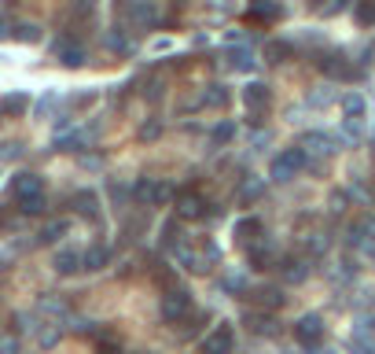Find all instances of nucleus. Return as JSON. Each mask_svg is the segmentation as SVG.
Listing matches in <instances>:
<instances>
[{"label":"nucleus","instance_id":"nucleus-14","mask_svg":"<svg viewBox=\"0 0 375 354\" xmlns=\"http://www.w3.org/2000/svg\"><path fill=\"white\" fill-rule=\"evenodd\" d=\"M302 148H305V152H317V155H335V152H338V144H335V137L313 130V133H305V137H302Z\"/></svg>","mask_w":375,"mask_h":354},{"label":"nucleus","instance_id":"nucleus-48","mask_svg":"<svg viewBox=\"0 0 375 354\" xmlns=\"http://www.w3.org/2000/svg\"><path fill=\"white\" fill-rule=\"evenodd\" d=\"M52 104H56V92H48L44 100L37 104V115H48V107H52Z\"/></svg>","mask_w":375,"mask_h":354},{"label":"nucleus","instance_id":"nucleus-1","mask_svg":"<svg viewBox=\"0 0 375 354\" xmlns=\"http://www.w3.org/2000/svg\"><path fill=\"white\" fill-rule=\"evenodd\" d=\"M305 163H309V152L302 148V144H298V148H284L280 155L272 159L269 177H272L276 185H284V181H291V177H295L298 170H305Z\"/></svg>","mask_w":375,"mask_h":354},{"label":"nucleus","instance_id":"nucleus-44","mask_svg":"<svg viewBox=\"0 0 375 354\" xmlns=\"http://www.w3.org/2000/svg\"><path fill=\"white\" fill-rule=\"evenodd\" d=\"M0 354H19V340L15 336H0Z\"/></svg>","mask_w":375,"mask_h":354},{"label":"nucleus","instance_id":"nucleus-55","mask_svg":"<svg viewBox=\"0 0 375 354\" xmlns=\"http://www.w3.org/2000/svg\"><path fill=\"white\" fill-rule=\"evenodd\" d=\"M371 262H375V255H371Z\"/></svg>","mask_w":375,"mask_h":354},{"label":"nucleus","instance_id":"nucleus-50","mask_svg":"<svg viewBox=\"0 0 375 354\" xmlns=\"http://www.w3.org/2000/svg\"><path fill=\"white\" fill-rule=\"evenodd\" d=\"M63 130H70V115H59L56 118V133H63Z\"/></svg>","mask_w":375,"mask_h":354},{"label":"nucleus","instance_id":"nucleus-30","mask_svg":"<svg viewBox=\"0 0 375 354\" xmlns=\"http://www.w3.org/2000/svg\"><path fill=\"white\" fill-rule=\"evenodd\" d=\"M250 15H254V19H265V23H276V19H284V8L272 4V0H258Z\"/></svg>","mask_w":375,"mask_h":354},{"label":"nucleus","instance_id":"nucleus-36","mask_svg":"<svg viewBox=\"0 0 375 354\" xmlns=\"http://www.w3.org/2000/svg\"><path fill=\"white\" fill-rule=\"evenodd\" d=\"M103 44L110 48V52H122V56L133 52V44H129V37H125V34H107V37H103Z\"/></svg>","mask_w":375,"mask_h":354},{"label":"nucleus","instance_id":"nucleus-32","mask_svg":"<svg viewBox=\"0 0 375 354\" xmlns=\"http://www.w3.org/2000/svg\"><path fill=\"white\" fill-rule=\"evenodd\" d=\"M342 111H346L350 118H361L364 115V96L361 92H346L342 96Z\"/></svg>","mask_w":375,"mask_h":354},{"label":"nucleus","instance_id":"nucleus-26","mask_svg":"<svg viewBox=\"0 0 375 354\" xmlns=\"http://www.w3.org/2000/svg\"><path fill=\"white\" fill-rule=\"evenodd\" d=\"M181 240H184L181 218H166V221H162V248H166V251H177V248H181Z\"/></svg>","mask_w":375,"mask_h":354},{"label":"nucleus","instance_id":"nucleus-54","mask_svg":"<svg viewBox=\"0 0 375 354\" xmlns=\"http://www.w3.org/2000/svg\"><path fill=\"white\" fill-rule=\"evenodd\" d=\"M324 354H331V350H324Z\"/></svg>","mask_w":375,"mask_h":354},{"label":"nucleus","instance_id":"nucleus-39","mask_svg":"<svg viewBox=\"0 0 375 354\" xmlns=\"http://www.w3.org/2000/svg\"><path fill=\"white\" fill-rule=\"evenodd\" d=\"M23 218H26V214H23ZM23 218H15V214L8 211V207H0V229L15 233V229H19V225H23Z\"/></svg>","mask_w":375,"mask_h":354},{"label":"nucleus","instance_id":"nucleus-43","mask_svg":"<svg viewBox=\"0 0 375 354\" xmlns=\"http://www.w3.org/2000/svg\"><path fill=\"white\" fill-rule=\"evenodd\" d=\"M158 133H162L158 122H144V126H140V140H155Z\"/></svg>","mask_w":375,"mask_h":354},{"label":"nucleus","instance_id":"nucleus-17","mask_svg":"<svg viewBox=\"0 0 375 354\" xmlns=\"http://www.w3.org/2000/svg\"><path fill=\"white\" fill-rule=\"evenodd\" d=\"M74 214H81V218H100V196L89 188V192H74Z\"/></svg>","mask_w":375,"mask_h":354},{"label":"nucleus","instance_id":"nucleus-37","mask_svg":"<svg viewBox=\"0 0 375 354\" xmlns=\"http://www.w3.org/2000/svg\"><path fill=\"white\" fill-rule=\"evenodd\" d=\"M15 159H23V144L19 140H4L0 144V163H15Z\"/></svg>","mask_w":375,"mask_h":354},{"label":"nucleus","instance_id":"nucleus-33","mask_svg":"<svg viewBox=\"0 0 375 354\" xmlns=\"http://www.w3.org/2000/svg\"><path fill=\"white\" fill-rule=\"evenodd\" d=\"M15 41L37 44V41H41V26H37V23H19V26H15Z\"/></svg>","mask_w":375,"mask_h":354},{"label":"nucleus","instance_id":"nucleus-31","mask_svg":"<svg viewBox=\"0 0 375 354\" xmlns=\"http://www.w3.org/2000/svg\"><path fill=\"white\" fill-rule=\"evenodd\" d=\"M258 196H265V177H250V181L239 188V203H254Z\"/></svg>","mask_w":375,"mask_h":354},{"label":"nucleus","instance_id":"nucleus-45","mask_svg":"<svg viewBox=\"0 0 375 354\" xmlns=\"http://www.w3.org/2000/svg\"><path fill=\"white\" fill-rule=\"evenodd\" d=\"M26 329H30V332L37 329V325H34V317H26V314H15V332H26Z\"/></svg>","mask_w":375,"mask_h":354},{"label":"nucleus","instance_id":"nucleus-18","mask_svg":"<svg viewBox=\"0 0 375 354\" xmlns=\"http://www.w3.org/2000/svg\"><path fill=\"white\" fill-rule=\"evenodd\" d=\"M70 233V221L67 218H52V221H44L41 225V233H37V244H59L63 236Z\"/></svg>","mask_w":375,"mask_h":354},{"label":"nucleus","instance_id":"nucleus-11","mask_svg":"<svg viewBox=\"0 0 375 354\" xmlns=\"http://www.w3.org/2000/svg\"><path fill=\"white\" fill-rule=\"evenodd\" d=\"M350 347H353V354H375V321H361V325H353Z\"/></svg>","mask_w":375,"mask_h":354},{"label":"nucleus","instance_id":"nucleus-38","mask_svg":"<svg viewBox=\"0 0 375 354\" xmlns=\"http://www.w3.org/2000/svg\"><path fill=\"white\" fill-rule=\"evenodd\" d=\"M37 343H41V347H56V343H59V321H52V325H44V329L37 332Z\"/></svg>","mask_w":375,"mask_h":354},{"label":"nucleus","instance_id":"nucleus-22","mask_svg":"<svg viewBox=\"0 0 375 354\" xmlns=\"http://www.w3.org/2000/svg\"><path fill=\"white\" fill-rule=\"evenodd\" d=\"M228 63H232L236 71H243V74H250L254 67H258V56L250 52L247 44H239V48H228Z\"/></svg>","mask_w":375,"mask_h":354},{"label":"nucleus","instance_id":"nucleus-9","mask_svg":"<svg viewBox=\"0 0 375 354\" xmlns=\"http://www.w3.org/2000/svg\"><path fill=\"white\" fill-rule=\"evenodd\" d=\"M52 56L63 63V67H70V71H77V67H85V48H81L77 41H70V37H59L56 44H52Z\"/></svg>","mask_w":375,"mask_h":354},{"label":"nucleus","instance_id":"nucleus-35","mask_svg":"<svg viewBox=\"0 0 375 354\" xmlns=\"http://www.w3.org/2000/svg\"><path fill=\"white\" fill-rule=\"evenodd\" d=\"M357 23L361 26H375V0H357Z\"/></svg>","mask_w":375,"mask_h":354},{"label":"nucleus","instance_id":"nucleus-13","mask_svg":"<svg viewBox=\"0 0 375 354\" xmlns=\"http://www.w3.org/2000/svg\"><path fill=\"white\" fill-rule=\"evenodd\" d=\"M37 192H44V177L41 173H15L11 177V196L23 200V196H37Z\"/></svg>","mask_w":375,"mask_h":354},{"label":"nucleus","instance_id":"nucleus-5","mask_svg":"<svg viewBox=\"0 0 375 354\" xmlns=\"http://www.w3.org/2000/svg\"><path fill=\"white\" fill-rule=\"evenodd\" d=\"M295 340L305 347V350H317L324 343V317L320 314H305L295 321Z\"/></svg>","mask_w":375,"mask_h":354},{"label":"nucleus","instance_id":"nucleus-23","mask_svg":"<svg viewBox=\"0 0 375 354\" xmlns=\"http://www.w3.org/2000/svg\"><path fill=\"white\" fill-rule=\"evenodd\" d=\"M26 111H30V96L26 92H11V96L0 100V115H8V118H19V115H26Z\"/></svg>","mask_w":375,"mask_h":354},{"label":"nucleus","instance_id":"nucleus-15","mask_svg":"<svg viewBox=\"0 0 375 354\" xmlns=\"http://www.w3.org/2000/svg\"><path fill=\"white\" fill-rule=\"evenodd\" d=\"M107 266H110V248H103V244H92L81 255V269H89V273H100Z\"/></svg>","mask_w":375,"mask_h":354},{"label":"nucleus","instance_id":"nucleus-16","mask_svg":"<svg viewBox=\"0 0 375 354\" xmlns=\"http://www.w3.org/2000/svg\"><path fill=\"white\" fill-rule=\"evenodd\" d=\"M129 19H133V26H136V30H148V26H155V23H158V8L151 4V0H136L133 11H129Z\"/></svg>","mask_w":375,"mask_h":354},{"label":"nucleus","instance_id":"nucleus-12","mask_svg":"<svg viewBox=\"0 0 375 354\" xmlns=\"http://www.w3.org/2000/svg\"><path fill=\"white\" fill-rule=\"evenodd\" d=\"M177 218H206V200L199 192H177Z\"/></svg>","mask_w":375,"mask_h":354},{"label":"nucleus","instance_id":"nucleus-34","mask_svg":"<svg viewBox=\"0 0 375 354\" xmlns=\"http://www.w3.org/2000/svg\"><path fill=\"white\" fill-rule=\"evenodd\" d=\"M203 104H206V107H224V104H228V89H224V85H210V89L203 92Z\"/></svg>","mask_w":375,"mask_h":354},{"label":"nucleus","instance_id":"nucleus-29","mask_svg":"<svg viewBox=\"0 0 375 354\" xmlns=\"http://www.w3.org/2000/svg\"><path fill=\"white\" fill-rule=\"evenodd\" d=\"M228 140H236V122L232 118H224L214 126V133H210V148H224Z\"/></svg>","mask_w":375,"mask_h":354},{"label":"nucleus","instance_id":"nucleus-47","mask_svg":"<svg viewBox=\"0 0 375 354\" xmlns=\"http://www.w3.org/2000/svg\"><path fill=\"white\" fill-rule=\"evenodd\" d=\"M331 211H335V214L346 211V192H335V196H331Z\"/></svg>","mask_w":375,"mask_h":354},{"label":"nucleus","instance_id":"nucleus-51","mask_svg":"<svg viewBox=\"0 0 375 354\" xmlns=\"http://www.w3.org/2000/svg\"><path fill=\"white\" fill-rule=\"evenodd\" d=\"M342 8H346V0H335V4H328V8H324V15H338Z\"/></svg>","mask_w":375,"mask_h":354},{"label":"nucleus","instance_id":"nucleus-19","mask_svg":"<svg viewBox=\"0 0 375 354\" xmlns=\"http://www.w3.org/2000/svg\"><path fill=\"white\" fill-rule=\"evenodd\" d=\"M250 292V299L258 303V307H269V310H280L284 307V292L280 288H272V284H265V288H247Z\"/></svg>","mask_w":375,"mask_h":354},{"label":"nucleus","instance_id":"nucleus-52","mask_svg":"<svg viewBox=\"0 0 375 354\" xmlns=\"http://www.w3.org/2000/svg\"><path fill=\"white\" fill-rule=\"evenodd\" d=\"M8 34H11V26H8V23H4V19H0V41H4V37H8Z\"/></svg>","mask_w":375,"mask_h":354},{"label":"nucleus","instance_id":"nucleus-7","mask_svg":"<svg viewBox=\"0 0 375 354\" xmlns=\"http://www.w3.org/2000/svg\"><path fill=\"white\" fill-rule=\"evenodd\" d=\"M203 354H232V347H236V332H232V325L228 321H221V325H214L206 336H203Z\"/></svg>","mask_w":375,"mask_h":354},{"label":"nucleus","instance_id":"nucleus-41","mask_svg":"<svg viewBox=\"0 0 375 354\" xmlns=\"http://www.w3.org/2000/svg\"><path fill=\"white\" fill-rule=\"evenodd\" d=\"M224 292H247V277H243V273H228V277H224Z\"/></svg>","mask_w":375,"mask_h":354},{"label":"nucleus","instance_id":"nucleus-28","mask_svg":"<svg viewBox=\"0 0 375 354\" xmlns=\"http://www.w3.org/2000/svg\"><path fill=\"white\" fill-rule=\"evenodd\" d=\"M48 211V196L44 192H37V196H23L19 200V214H26V218H41Z\"/></svg>","mask_w":375,"mask_h":354},{"label":"nucleus","instance_id":"nucleus-46","mask_svg":"<svg viewBox=\"0 0 375 354\" xmlns=\"http://www.w3.org/2000/svg\"><path fill=\"white\" fill-rule=\"evenodd\" d=\"M81 166H89V170H100V166H103V159H100V155H81Z\"/></svg>","mask_w":375,"mask_h":354},{"label":"nucleus","instance_id":"nucleus-6","mask_svg":"<svg viewBox=\"0 0 375 354\" xmlns=\"http://www.w3.org/2000/svg\"><path fill=\"white\" fill-rule=\"evenodd\" d=\"M317 67L328 78H335V82H353V78H357V71H353V63L346 59V52H320Z\"/></svg>","mask_w":375,"mask_h":354},{"label":"nucleus","instance_id":"nucleus-20","mask_svg":"<svg viewBox=\"0 0 375 354\" xmlns=\"http://www.w3.org/2000/svg\"><path fill=\"white\" fill-rule=\"evenodd\" d=\"M52 269L59 273V277H74V273L81 269V255H77V251H56Z\"/></svg>","mask_w":375,"mask_h":354},{"label":"nucleus","instance_id":"nucleus-25","mask_svg":"<svg viewBox=\"0 0 375 354\" xmlns=\"http://www.w3.org/2000/svg\"><path fill=\"white\" fill-rule=\"evenodd\" d=\"M262 229H265V225H262V218H239L236 221V240H239V244H250V240H258V236H262Z\"/></svg>","mask_w":375,"mask_h":354},{"label":"nucleus","instance_id":"nucleus-21","mask_svg":"<svg viewBox=\"0 0 375 354\" xmlns=\"http://www.w3.org/2000/svg\"><path fill=\"white\" fill-rule=\"evenodd\" d=\"M243 325H250L258 336H276V317H272V314L247 310V314H243Z\"/></svg>","mask_w":375,"mask_h":354},{"label":"nucleus","instance_id":"nucleus-2","mask_svg":"<svg viewBox=\"0 0 375 354\" xmlns=\"http://www.w3.org/2000/svg\"><path fill=\"white\" fill-rule=\"evenodd\" d=\"M173 255H177V262H181L188 273H199V277H206V273L214 269V262H217V248L210 244V240L203 244V251H195V248L181 244V248H177Z\"/></svg>","mask_w":375,"mask_h":354},{"label":"nucleus","instance_id":"nucleus-53","mask_svg":"<svg viewBox=\"0 0 375 354\" xmlns=\"http://www.w3.org/2000/svg\"><path fill=\"white\" fill-rule=\"evenodd\" d=\"M100 354H122V350H118V347H103Z\"/></svg>","mask_w":375,"mask_h":354},{"label":"nucleus","instance_id":"nucleus-49","mask_svg":"<svg viewBox=\"0 0 375 354\" xmlns=\"http://www.w3.org/2000/svg\"><path fill=\"white\" fill-rule=\"evenodd\" d=\"M92 100H96V92H77V96H74L77 107H85V104H92Z\"/></svg>","mask_w":375,"mask_h":354},{"label":"nucleus","instance_id":"nucleus-3","mask_svg":"<svg viewBox=\"0 0 375 354\" xmlns=\"http://www.w3.org/2000/svg\"><path fill=\"white\" fill-rule=\"evenodd\" d=\"M162 317L170 321V325H181V321L191 317V292L181 284H170L166 295H162Z\"/></svg>","mask_w":375,"mask_h":354},{"label":"nucleus","instance_id":"nucleus-8","mask_svg":"<svg viewBox=\"0 0 375 354\" xmlns=\"http://www.w3.org/2000/svg\"><path fill=\"white\" fill-rule=\"evenodd\" d=\"M239 96H243V107L250 111V118H254V122H262V115H265L269 104H272V92H269V85H262V82H250V85L243 89Z\"/></svg>","mask_w":375,"mask_h":354},{"label":"nucleus","instance_id":"nucleus-4","mask_svg":"<svg viewBox=\"0 0 375 354\" xmlns=\"http://www.w3.org/2000/svg\"><path fill=\"white\" fill-rule=\"evenodd\" d=\"M173 196H177L173 185L155 181V177H144V181L133 185V200H136V207H166Z\"/></svg>","mask_w":375,"mask_h":354},{"label":"nucleus","instance_id":"nucleus-27","mask_svg":"<svg viewBox=\"0 0 375 354\" xmlns=\"http://www.w3.org/2000/svg\"><path fill=\"white\" fill-rule=\"evenodd\" d=\"M265 59L280 67V63L295 59V44H291V41H269V44H265Z\"/></svg>","mask_w":375,"mask_h":354},{"label":"nucleus","instance_id":"nucleus-10","mask_svg":"<svg viewBox=\"0 0 375 354\" xmlns=\"http://www.w3.org/2000/svg\"><path fill=\"white\" fill-rule=\"evenodd\" d=\"M247 259H250V266L254 269H269L276 259H280V251H276V244H272V240H250V244H247Z\"/></svg>","mask_w":375,"mask_h":354},{"label":"nucleus","instance_id":"nucleus-24","mask_svg":"<svg viewBox=\"0 0 375 354\" xmlns=\"http://www.w3.org/2000/svg\"><path fill=\"white\" fill-rule=\"evenodd\" d=\"M280 273H284L287 284H302V281L309 277V262H305V259H284V262H280Z\"/></svg>","mask_w":375,"mask_h":354},{"label":"nucleus","instance_id":"nucleus-40","mask_svg":"<svg viewBox=\"0 0 375 354\" xmlns=\"http://www.w3.org/2000/svg\"><path fill=\"white\" fill-rule=\"evenodd\" d=\"M305 248H309V255H324V251H328V236H324V233H313V236L305 240Z\"/></svg>","mask_w":375,"mask_h":354},{"label":"nucleus","instance_id":"nucleus-42","mask_svg":"<svg viewBox=\"0 0 375 354\" xmlns=\"http://www.w3.org/2000/svg\"><path fill=\"white\" fill-rule=\"evenodd\" d=\"M129 196H133V192H129V185H118V181H110V200H114V203H125Z\"/></svg>","mask_w":375,"mask_h":354}]
</instances>
